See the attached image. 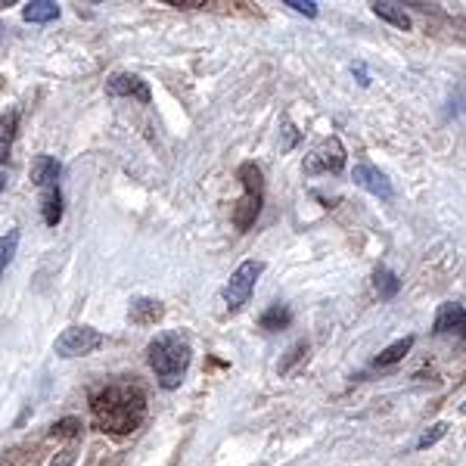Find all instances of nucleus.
I'll use <instances>...</instances> for the list:
<instances>
[{
	"instance_id": "nucleus-6",
	"label": "nucleus",
	"mask_w": 466,
	"mask_h": 466,
	"mask_svg": "<svg viewBox=\"0 0 466 466\" xmlns=\"http://www.w3.org/2000/svg\"><path fill=\"white\" fill-rule=\"evenodd\" d=\"M342 168H345V147L339 137L320 140L305 156V175H339Z\"/></svg>"
},
{
	"instance_id": "nucleus-13",
	"label": "nucleus",
	"mask_w": 466,
	"mask_h": 466,
	"mask_svg": "<svg viewBox=\"0 0 466 466\" xmlns=\"http://www.w3.org/2000/svg\"><path fill=\"white\" fill-rule=\"evenodd\" d=\"M22 19L35 22V25L54 22V19H59V4H54V0H32V4L22 6Z\"/></svg>"
},
{
	"instance_id": "nucleus-18",
	"label": "nucleus",
	"mask_w": 466,
	"mask_h": 466,
	"mask_svg": "<svg viewBox=\"0 0 466 466\" xmlns=\"http://www.w3.org/2000/svg\"><path fill=\"white\" fill-rule=\"evenodd\" d=\"M16 127H19V112L10 109L0 116V162L10 156V147H13V137H16Z\"/></svg>"
},
{
	"instance_id": "nucleus-8",
	"label": "nucleus",
	"mask_w": 466,
	"mask_h": 466,
	"mask_svg": "<svg viewBox=\"0 0 466 466\" xmlns=\"http://www.w3.org/2000/svg\"><path fill=\"white\" fill-rule=\"evenodd\" d=\"M351 180H355L360 190L373 193V197H380V199H392V197H395L392 180L382 175L380 168H373V165H367V162L355 165V171H351Z\"/></svg>"
},
{
	"instance_id": "nucleus-16",
	"label": "nucleus",
	"mask_w": 466,
	"mask_h": 466,
	"mask_svg": "<svg viewBox=\"0 0 466 466\" xmlns=\"http://www.w3.org/2000/svg\"><path fill=\"white\" fill-rule=\"evenodd\" d=\"M373 287H377V296L382 299V302H392L398 292H401V280H398L395 270L377 268V274H373Z\"/></svg>"
},
{
	"instance_id": "nucleus-10",
	"label": "nucleus",
	"mask_w": 466,
	"mask_h": 466,
	"mask_svg": "<svg viewBox=\"0 0 466 466\" xmlns=\"http://www.w3.org/2000/svg\"><path fill=\"white\" fill-rule=\"evenodd\" d=\"M165 318V305L159 299H134L131 308H127V320L134 327H156Z\"/></svg>"
},
{
	"instance_id": "nucleus-21",
	"label": "nucleus",
	"mask_w": 466,
	"mask_h": 466,
	"mask_svg": "<svg viewBox=\"0 0 466 466\" xmlns=\"http://www.w3.org/2000/svg\"><path fill=\"white\" fill-rule=\"evenodd\" d=\"M448 435V423H435V426H430L423 435H420V441H417V448L420 451H426V448H432V445H439L441 439Z\"/></svg>"
},
{
	"instance_id": "nucleus-11",
	"label": "nucleus",
	"mask_w": 466,
	"mask_h": 466,
	"mask_svg": "<svg viewBox=\"0 0 466 466\" xmlns=\"http://www.w3.org/2000/svg\"><path fill=\"white\" fill-rule=\"evenodd\" d=\"M59 175H63V168H59V162L54 156H37L32 162V184L41 187V190H50V187H56Z\"/></svg>"
},
{
	"instance_id": "nucleus-25",
	"label": "nucleus",
	"mask_w": 466,
	"mask_h": 466,
	"mask_svg": "<svg viewBox=\"0 0 466 466\" xmlns=\"http://www.w3.org/2000/svg\"><path fill=\"white\" fill-rule=\"evenodd\" d=\"M296 144H299V131L289 122H283V144H280V149H283V153H289Z\"/></svg>"
},
{
	"instance_id": "nucleus-14",
	"label": "nucleus",
	"mask_w": 466,
	"mask_h": 466,
	"mask_svg": "<svg viewBox=\"0 0 466 466\" xmlns=\"http://www.w3.org/2000/svg\"><path fill=\"white\" fill-rule=\"evenodd\" d=\"M413 336H404V339H398V342H392L389 349H382L377 358H373V367H392V364H398V360H404L410 355V349H413Z\"/></svg>"
},
{
	"instance_id": "nucleus-7",
	"label": "nucleus",
	"mask_w": 466,
	"mask_h": 466,
	"mask_svg": "<svg viewBox=\"0 0 466 466\" xmlns=\"http://www.w3.org/2000/svg\"><path fill=\"white\" fill-rule=\"evenodd\" d=\"M106 94L109 96H131V100L137 103H149L153 100V94H149V85L140 75L134 72H116L112 78L106 81Z\"/></svg>"
},
{
	"instance_id": "nucleus-17",
	"label": "nucleus",
	"mask_w": 466,
	"mask_h": 466,
	"mask_svg": "<svg viewBox=\"0 0 466 466\" xmlns=\"http://www.w3.org/2000/svg\"><path fill=\"white\" fill-rule=\"evenodd\" d=\"M292 323V311L287 305H270L265 314L258 318V327L268 329V333H277V329H287Z\"/></svg>"
},
{
	"instance_id": "nucleus-5",
	"label": "nucleus",
	"mask_w": 466,
	"mask_h": 466,
	"mask_svg": "<svg viewBox=\"0 0 466 466\" xmlns=\"http://www.w3.org/2000/svg\"><path fill=\"white\" fill-rule=\"evenodd\" d=\"M103 342L106 339H103L100 329L87 327V323H78V327H69L56 336L54 351L59 358H87V355H94Z\"/></svg>"
},
{
	"instance_id": "nucleus-26",
	"label": "nucleus",
	"mask_w": 466,
	"mask_h": 466,
	"mask_svg": "<svg viewBox=\"0 0 466 466\" xmlns=\"http://www.w3.org/2000/svg\"><path fill=\"white\" fill-rule=\"evenodd\" d=\"M75 457H78V451H75V448H66V451H59L54 461H50V466H75Z\"/></svg>"
},
{
	"instance_id": "nucleus-9",
	"label": "nucleus",
	"mask_w": 466,
	"mask_h": 466,
	"mask_svg": "<svg viewBox=\"0 0 466 466\" xmlns=\"http://www.w3.org/2000/svg\"><path fill=\"white\" fill-rule=\"evenodd\" d=\"M435 333H454L466 342V308L454 302L441 305L439 314H435Z\"/></svg>"
},
{
	"instance_id": "nucleus-22",
	"label": "nucleus",
	"mask_w": 466,
	"mask_h": 466,
	"mask_svg": "<svg viewBox=\"0 0 466 466\" xmlns=\"http://www.w3.org/2000/svg\"><path fill=\"white\" fill-rule=\"evenodd\" d=\"M305 355H308V342L302 339V342L292 345V349L287 351V358L280 360V373H289V370H292V364H299V360H302Z\"/></svg>"
},
{
	"instance_id": "nucleus-20",
	"label": "nucleus",
	"mask_w": 466,
	"mask_h": 466,
	"mask_svg": "<svg viewBox=\"0 0 466 466\" xmlns=\"http://www.w3.org/2000/svg\"><path fill=\"white\" fill-rule=\"evenodd\" d=\"M50 439H78L81 435V420L78 417H63L50 426Z\"/></svg>"
},
{
	"instance_id": "nucleus-27",
	"label": "nucleus",
	"mask_w": 466,
	"mask_h": 466,
	"mask_svg": "<svg viewBox=\"0 0 466 466\" xmlns=\"http://www.w3.org/2000/svg\"><path fill=\"white\" fill-rule=\"evenodd\" d=\"M351 72L358 75V85H360V87H367V85H370V75H367V66H364V63L351 66Z\"/></svg>"
},
{
	"instance_id": "nucleus-19",
	"label": "nucleus",
	"mask_w": 466,
	"mask_h": 466,
	"mask_svg": "<svg viewBox=\"0 0 466 466\" xmlns=\"http://www.w3.org/2000/svg\"><path fill=\"white\" fill-rule=\"evenodd\" d=\"M16 249H19V230H6L0 237V277L10 268V261L16 258Z\"/></svg>"
},
{
	"instance_id": "nucleus-28",
	"label": "nucleus",
	"mask_w": 466,
	"mask_h": 466,
	"mask_svg": "<svg viewBox=\"0 0 466 466\" xmlns=\"http://www.w3.org/2000/svg\"><path fill=\"white\" fill-rule=\"evenodd\" d=\"M4 187H6V175L0 171V193H4Z\"/></svg>"
},
{
	"instance_id": "nucleus-12",
	"label": "nucleus",
	"mask_w": 466,
	"mask_h": 466,
	"mask_svg": "<svg viewBox=\"0 0 466 466\" xmlns=\"http://www.w3.org/2000/svg\"><path fill=\"white\" fill-rule=\"evenodd\" d=\"M373 13L382 19V22H389V25H395V28H401V32H410L413 28V19L408 16V10H404L401 4H389V0H377L373 4Z\"/></svg>"
},
{
	"instance_id": "nucleus-3",
	"label": "nucleus",
	"mask_w": 466,
	"mask_h": 466,
	"mask_svg": "<svg viewBox=\"0 0 466 466\" xmlns=\"http://www.w3.org/2000/svg\"><path fill=\"white\" fill-rule=\"evenodd\" d=\"M239 180H243V197L233 206V224H237V230H249L258 221L261 206H265V175L255 162H243Z\"/></svg>"
},
{
	"instance_id": "nucleus-4",
	"label": "nucleus",
	"mask_w": 466,
	"mask_h": 466,
	"mask_svg": "<svg viewBox=\"0 0 466 466\" xmlns=\"http://www.w3.org/2000/svg\"><path fill=\"white\" fill-rule=\"evenodd\" d=\"M261 274H265V261H255V258L243 261V265L233 270L230 280L224 283V289H221V296L230 311H237V308H243L249 302V296L255 292V283H258Z\"/></svg>"
},
{
	"instance_id": "nucleus-1",
	"label": "nucleus",
	"mask_w": 466,
	"mask_h": 466,
	"mask_svg": "<svg viewBox=\"0 0 466 466\" xmlns=\"http://www.w3.org/2000/svg\"><path fill=\"white\" fill-rule=\"evenodd\" d=\"M90 417L100 432L131 435L147 420V395L134 382H109L90 398Z\"/></svg>"
},
{
	"instance_id": "nucleus-23",
	"label": "nucleus",
	"mask_w": 466,
	"mask_h": 466,
	"mask_svg": "<svg viewBox=\"0 0 466 466\" xmlns=\"http://www.w3.org/2000/svg\"><path fill=\"white\" fill-rule=\"evenodd\" d=\"M28 448H13L6 454H0V466H25L28 463Z\"/></svg>"
},
{
	"instance_id": "nucleus-2",
	"label": "nucleus",
	"mask_w": 466,
	"mask_h": 466,
	"mask_svg": "<svg viewBox=\"0 0 466 466\" xmlns=\"http://www.w3.org/2000/svg\"><path fill=\"white\" fill-rule=\"evenodd\" d=\"M147 360L153 367L159 386L171 392V389H177L184 382L187 370H190L193 349L180 333H159L147 345Z\"/></svg>"
},
{
	"instance_id": "nucleus-15",
	"label": "nucleus",
	"mask_w": 466,
	"mask_h": 466,
	"mask_svg": "<svg viewBox=\"0 0 466 466\" xmlns=\"http://www.w3.org/2000/svg\"><path fill=\"white\" fill-rule=\"evenodd\" d=\"M41 212H44V224H47V228H56V224L63 221V193H59V187L44 190Z\"/></svg>"
},
{
	"instance_id": "nucleus-24",
	"label": "nucleus",
	"mask_w": 466,
	"mask_h": 466,
	"mask_svg": "<svg viewBox=\"0 0 466 466\" xmlns=\"http://www.w3.org/2000/svg\"><path fill=\"white\" fill-rule=\"evenodd\" d=\"M287 6H292L296 13H302V16H308V19H318V4L314 0H287Z\"/></svg>"
}]
</instances>
